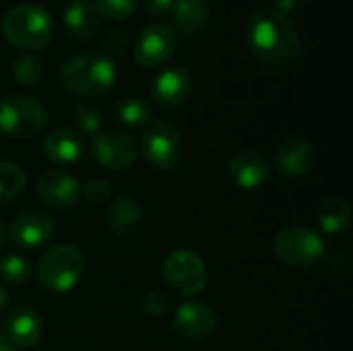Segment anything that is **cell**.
Here are the masks:
<instances>
[{
    "label": "cell",
    "mask_w": 353,
    "mask_h": 351,
    "mask_svg": "<svg viewBox=\"0 0 353 351\" xmlns=\"http://www.w3.org/2000/svg\"><path fill=\"white\" fill-rule=\"evenodd\" d=\"M248 46L256 60L267 66H290L298 60L302 41L292 21L277 10L259 8L248 21Z\"/></svg>",
    "instance_id": "cell-1"
},
{
    "label": "cell",
    "mask_w": 353,
    "mask_h": 351,
    "mask_svg": "<svg viewBox=\"0 0 353 351\" xmlns=\"http://www.w3.org/2000/svg\"><path fill=\"white\" fill-rule=\"evenodd\" d=\"M116 66L112 58L97 52H83L68 58L60 68L62 87L77 97H99L112 89Z\"/></svg>",
    "instance_id": "cell-2"
},
{
    "label": "cell",
    "mask_w": 353,
    "mask_h": 351,
    "mask_svg": "<svg viewBox=\"0 0 353 351\" xmlns=\"http://www.w3.org/2000/svg\"><path fill=\"white\" fill-rule=\"evenodd\" d=\"M54 33L50 12L39 4H14L2 17V35L21 50H41Z\"/></svg>",
    "instance_id": "cell-3"
},
{
    "label": "cell",
    "mask_w": 353,
    "mask_h": 351,
    "mask_svg": "<svg viewBox=\"0 0 353 351\" xmlns=\"http://www.w3.org/2000/svg\"><path fill=\"white\" fill-rule=\"evenodd\" d=\"M85 273V259L72 244H60L46 250L35 267L39 285L52 294H66L81 281Z\"/></svg>",
    "instance_id": "cell-4"
},
{
    "label": "cell",
    "mask_w": 353,
    "mask_h": 351,
    "mask_svg": "<svg viewBox=\"0 0 353 351\" xmlns=\"http://www.w3.org/2000/svg\"><path fill=\"white\" fill-rule=\"evenodd\" d=\"M275 257L290 269H310L325 254V240L319 232L306 225L283 228L273 240Z\"/></svg>",
    "instance_id": "cell-5"
},
{
    "label": "cell",
    "mask_w": 353,
    "mask_h": 351,
    "mask_svg": "<svg viewBox=\"0 0 353 351\" xmlns=\"http://www.w3.org/2000/svg\"><path fill=\"white\" fill-rule=\"evenodd\" d=\"M139 149L143 159L159 172H170L178 168L182 159V137L165 120L149 122L141 134Z\"/></svg>",
    "instance_id": "cell-6"
},
{
    "label": "cell",
    "mask_w": 353,
    "mask_h": 351,
    "mask_svg": "<svg viewBox=\"0 0 353 351\" xmlns=\"http://www.w3.org/2000/svg\"><path fill=\"white\" fill-rule=\"evenodd\" d=\"M46 110L39 101L12 95L0 101V130L12 139H31L46 126Z\"/></svg>",
    "instance_id": "cell-7"
},
{
    "label": "cell",
    "mask_w": 353,
    "mask_h": 351,
    "mask_svg": "<svg viewBox=\"0 0 353 351\" xmlns=\"http://www.w3.org/2000/svg\"><path fill=\"white\" fill-rule=\"evenodd\" d=\"M163 277L182 296H196L207 288V267L192 250H176L163 261Z\"/></svg>",
    "instance_id": "cell-8"
},
{
    "label": "cell",
    "mask_w": 353,
    "mask_h": 351,
    "mask_svg": "<svg viewBox=\"0 0 353 351\" xmlns=\"http://www.w3.org/2000/svg\"><path fill=\"white\" fill-rule=\"evenodd\" d=\"M178 48V31L168 23L145 25L134 41V60L143 68H155Z\"/></svg>",
    "instance_id": "cell-9"
},
{
    "label": "cell",
    "mask_w": 353,
    "mask_h": 351,
    "mask_svg": "<svg viewBox=\"0 0 353 351\" xmlns=\"http://www.w3.org/2000/svg\"><path fill=\"white\" fill-rule=\"evenodd\" d=\"M93 153L99 166L112 172H120V170H128L137 161L139 147L137 141L122 130H101L95 137Z\"/></svg>",
    "instance_id": "cell-10"
},
{
    "label": "cell",
    "mask_w": 353,
    "mask_h": 351,
    "mask_svg": "<svg viewBox=\"0 0 353 351\" xmlns=\"http://www.w3.org/2000/svg\"><path fill=\"white\" fill-rule=\"evenodd\" d=\"M37 194L46 207L54 211H66L77 205L81 186L77 178L62 170H46L37 178Z\"/></svg>",
    "instance_id": "cell-11"
},
{
    "label": "cell",
    "mask_w": 353,
    "mask_h": 351,
    "mask_svg": "<svg viewBox=\"0 0 353 351\" xmlns=\"http://www.w3.org/2000/svg\"><path fill=\"white\" fill-rule=\"evenodd\" d=\"M228 176L232 182L240 188L254 190L267 184L271 176V163L261 151L254 149H242L236 151L228 161Z\"/></svg>",
    "instance_id": "cell-12"
},
{
    "label": "cell",
    "mask_w": 353,
    "mask_h": 351,
    "mask_svg": "<svg viewBox=\"0 0 353 351\" xmlns=\"http://www.w3.org/2000/svg\"><path fill=\"white\" fill-rule=\"evenodd\" d=\"M217 323H219L217 312L211 306L199 304V302H188L176 310L172 327L178 337L199 341V339L209 337L217 329Z\"/></svg>",
    "instance_id": "cell-13"
},
{
    "label": "cell",
    "mask_w": 353,
    "mask_h": 351,
    "mask_svg": "<svg viewBox=\"0 0 353 351\" xmlns=\"http://www.w3.org/2000/svg\"><path fill=\"white\" fill-rule=\"evenodd\" d=\"M54 221L37 211H29L19 215L8 230V238L14 246L25 248V250H33V248H41L46 246L52 236H54Z\"/></svg>",
    "instance_id": "cell-14"
},
{
    "label": "cell",
    "mask_w": 353,
    "mask_h": 351,
    "mask_svg": "<svg viewBox=\"0 0 353 351\" xmlns=\"http://www.w3.org/2000/svg\"><path fill=\"white\" fill-rule=\"evenodd\" d=\"M192 91V74L184 66H170L161 70L151 83L153 99L163 108L182 106Z\"/></svg>",
    "instance_id": "cell-15"
},
{
    "label": "cell",
    "mask_w": 353,
    "mask_h": 351,
    "mask_svg": "<svg viewBox=\"0 0 353 351\" xmlns=\"http://www.w3.org/2000/svg\"><path fill=\"white\" fill-rule=\"evenodd\" d=\"M314 161H316V149L308 139L302 137H292L283 141L275 151V166L288 178H296L310 172Z\"/></svg>",
    "instance_id": "cell-16"
},
{
    "label": "cell",
    "mask_w": 353,
    "mask_h": 351,
    "mask_svg": "<svg viewBox=\"0 0 353 351\" xmlns=\"http://www.w3.org/2000/svg\"><path fill=\"white\" fill-rule=\"evenodd\" d=\"M0 331L14 350H27L35 345L37 339L41 337V319L33 308L19 306L8 312L4 327Z\"/></svg>",
    "instance_id": "cell-17"
},
{
    "label": "cell",
    "mask_w": 353,
    "mask_h": 351,
    "mask_svg": "<svg viewBox=\"0 0 353 351\" xmlns=\"http://www.w3.org/2000/svg\"><path fill=\"white\" fill-rule=\"evenodd\" d=\"M43 155L54 166H72L85 155V141L72 128H56L43 139Z\"/></svg>",
    "instance_id": "cell-18"
},
{
    "label": "cell",
    "mask_w": 353,
    "mask_h": 351,
    "mask_svg": "<svg viewBox=\"0 0 353 351\" xmlns=\"http://www.w3.org/2000/svg\"><path fill=\"white\" fill-rule=\"evenodd\" d=\"M174 29L184 35L201 33L211 17V0H176L172 8Z\"/></svg>",
    "instance_id": "cell-19"
},
{
    "label": "cell",
    "mask_w": 353,
    "mask_h": 351,
    "mask_svg": "<svg viewBox=\"0 0 353 351\" xmlns=\"http://www.w3.org/2000/svg\"><path fill=\"white\" fill-rule=\"evenodd\" d=\"M99 12L95 10L93 2L89 0H72L66 10H64V25L66 31L74 39H89L97 33L99 29Z\"/></svg>",
    "instance_id": "cell-20"
},
{
    "label": "cell",
    "mask_w": 353,
    "mask_h": 351,
    "mask_svg": "<svg viewBox=\"0 0 353 351\" xmlns=\"http://www.w3.org/2000/svg\"><path fill=\"white\" fill-rule=\"evenodd\" d=\"M141 221V207L132 197H118L105 209V225L116 236H128Z\"/></svg>",
    "instance_id": "cell-21"
},
{
    "label": "cell",
    "mask_w": 353,
    "mask_h": 351,
    "mask_svg": "<svg viewBox=\"0 0 353 351\" xmlns=\"http://www.w3.org/2000/svg\"><path fill=\"white\" fill-rule=\"evenodd\" d=\"M316 219L327 236H343L352 225V209L345 199L329 197L321 203Z\"/></svg>",
    "instance_id": "cell-22"
},
{
    "label": "cell",
    "mask_w": 353,
    "mask_h": 351,
    "mask_svg": "<svg viewBox=\"0 0 353 351\" xmlns=\"http://www.w3.org/2000/svg\"><path fill=\"white\" fill-rule=\"evenodd\" d=\"M114 118L128 128L147 126L151 122V108L139 97H124L114 106Z\"/></svg>",
    "instance_id": "cell-23"
},
{
    "label": "cell",
    "mask_w": 353,
    "mask_h": 351,
    "mask_svg": "<svg viewBox=\"0 0 353 351\" xmlns=\"http://www.w3.org/2000/svg\"><path fill=\"white\" fill-rule=\"evenodd\" d=\"M25 172L17 163L0 159V207L17 201L25 188Z\"/></svg>",
    "instance_id": "cell-24"
},
{
    "label": "cell",
    "mask_w": 353,
    "mask_h": 351,
    "mask_svg": "<svg viewBox=\"0 0 353 351\" xmlns=\"http://www.w3.org/2000/svg\"><path fill=\"white\" fill-rule=\"evenodd\" d=\"M46 74V64L35 54H23L12 64V77L21 87H35Z\"/></svg>",
    "instance_id": "cell-25"
},
{
    "label": "cell",
    "mask_w": 353,
    "mask_h": 351,
    "mask_svg": "<svg viewBox=\"0 0 353 351\" xmlns=\"http://www.w3.org/2000/svg\"><path fill=\"white\" fill-rule=\"evenodd\" d=\"M0 279L10 283V285H23L31 279V267L29 261L19 257V254H10L6 259L0 261Z\"/></svg>",
    "instance_id": "cell-26"
},
{
    "label": "cell",
    "mask_w": 353,
    "mask_h": 351,
    "mask_svg": "<svg viewBox=\"0 0 353 351\" xmlns=\"http://www.w3.org/2000/svg\"><path fill=\"white\" fill-rule=\"evenodd\" d=\"M139 0H93L99 17L108 21H124L134 14Z\"/></svg>",
    "instance_id": "cell-27"
},
{
    "label": "cell",
    "mask_w": 353,
    "mask_h": 351,
    "mask_svg": "<svg viewBox=\"0 0 353 351\" xmlns=\"http://www.w3.org/2000/svg\"><path fill=\"white\" fill-rule=\"evenodd\" d=\"M72 118L74 124L89 134H99L101 132V112L91 106V103H77L72 108Z\"/></svg>",
    "instance_id": "cell-28"
},
{
    "label": "cell",
    "mask_w": 353,
    "mask_h": 351,
    "mask_svg": "<svg viewBox=\"0 0 353 351\" xmlns=\"http://www.w3.org/2000/svg\"><path fill=\"white\" fill-rule=\"evenodd\" d=\"M110 194H112V186L105 180H91L81 188V197L91 205L105 203L110 199Z\"/></svg>",
    "instance_id": "cell-29"
},
{
    "label": "cell",
    "mask_w": 353,
    "mask_h": 351,
    "mask_svg": "<svg viewBox=\"0 0 353 351\" xmlns=\"http://www.w3.org/2000/svg\"><path fill=\"white\" fill-rule=\"evenodd\" d=\"M128 46V33L122 27H114L105 33L103 48L110 56H120Z\"/></svg>",
    "instance_id": "cell-30"
},
{
    "label": "cell",
    "mask_w": 353,
    "mask_h": 351,
    "mask_svg": "<svg viewBox=\"0 0 353 351\" xmlns=\"http://www.w3.org/2000/svg\"><path fill=\"white\" fill-rule=\"evenodd\" d=\"M143 310L147 317L151 319H159L168 312V300L165 296L157 294V292H149L145 298H143Z\"/></svg>",
    "instance_id": "cell-31"
},
{
    "label": "cell",
    "mask_w": 353,
    "mask_h": 351,
    "mask_svg": "<svg viewBox=\"0 0 353 351\" xmlns=\"http://www.w3.org/2000/svg\"><path fill=\"white\" fill-rule=\"evenodd\" d=\"M308 6H310V0H275V8L273 10H277L279 14L290 19L292 14L304 12Z\"/></svg>",
    "instance_id": "cell-32"
},
{
    "label": "cell",
    "mask_w": 353,
    "mask_h": 351,
    "mask_svg": "<svg viewBox=\"0 0 353 351\" xmlns=\"http://www.w3.org/2000/svg\"><path fill=\"white\" fill-rule=\"evenodd\" d=\"M176 0H143V8L151 17H168L172 14Z\"/></svg>",
    "instance_id": "cell-33"
},
{
    "label": "cell",
    "mask_w": 353,
    "mask_h": 351,
    "mask_svg": "<svg viewBox=\"0 0 353 351\" xmlns=\"http://www.w3.org/2000/svg\"><path fill=\"white\" fill-rule=\"evenodd\" d=\"M327 267H329V271L333 275H345L350 271V259L343 252H335V254L329 257Z\"/></svg>",
    "instance_id": "cell-34"
},
{
    "label": "cell",
    "mask_w": 353,
    "mask_h": 351,
    "mask_svg": "<svg viewBox=\"0 0 353 351\" xmlns=\"http://www.w3.org/2000/svg\"><path fill=\"white\" fill-rule=\"evenodd\" d=\"M0 351H14V348L6 341V337H4L2 331H0Z\"/></svg>",
    "instance_id": "cell-35"
},
{
    "label": "cell",
    "mask_w": 353,
    "mask_h": 351,
    "mask_svg": "<svg viewBox=\"0 0 353 351\" xmlns=\"http://www.w3.org/2000/svg\"><path fill=\"white\" fill-rule=\"evenodd\" d=\"M6 302H8V294H6V290L0 288V312L6 308Z\"/></svg>",
    "instance_id": "cell-36"
},
{
    "label": "cell",
    "mask_w": 353,
    "mask_h": 351,
    "mask_svg": "<svg viewBox=\"0 0 353 351\" xmlns=\"http://www.w3.org/2000/svg\"><path fill=\"white\" fill-rule=\"evenodd\" d=\"M4 238H6V234H4V228H2V223H0V248H2V244H4Z\"/></svg>",
    "instance_id": "cell-37"
},
{
    "label": "cell",
    "mask_w": 353,
    "mask_h": 351,
    "mask_svg": "<svg viewBox=\"0 0 353 351\" xmlns=\"http://www.w3.org/2000/svg\"><path fill=\"white\" fill-rule=\"evenodd\" d=\"M70 2H72V0H70Z\"/></svg>",
    "instance_id": "cell-38"
}]
</instances>
